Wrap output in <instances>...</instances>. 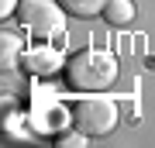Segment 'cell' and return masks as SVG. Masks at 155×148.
Masks as SVG:
<instances>
[{"label": "cell", "mask_w": 155, "mask_h": 148, "mask_svg": "<svg viewBox=\"0 0 155 148\" xmlns=\"http://www.w3.org/2000/svg\"><path fill=\"white\" fill-rule=\"evenodd\" d=\"M117 59L107 48H83L69 55L66 62V83L79 93H104L117 83Z\"/></svg>", "instance_id": "cell-1"}, {"label": "cell", "mask_w": 155, "mask_h": 148, "mask_svg": "<svg viewBox=\"0 0 155 148\" xmlns=\"http://www.w3.org/2000/svg\"><path fill=\"white\" fill-rule=\"evenodd\" d=\"M17 24L24 28V35H31L38 41L59 38L62 28H66V7L55 4V0H21Z\"/></svg>", "instance_id": "cell-2"}, {"label": "cell", "mask_w": 155, "mask_h": 148, "mask_svg": "<svg viewBox=\"0 0 155 148\" xmlns=\"http://www.w3.org/2000/svg\"><path fill=\"white\" fill-rule=\"evenodd\" d=\"M72 127L86 138H104L117 127V104L100 93H86L79 104H72Z\"/></svg>", "instance_id": "cell-3"}, {"label": "cell", "mask_w": 155, "mask_h": 148, "mask_svg": "<svg viewBox=\"0 0 155 148\" xmlns=\"http://www.w3.org/2000/svg\"><path fill=\"white\" fill-rule=\"evenodd\" d=\"M59 52L52 48V45H38V48L24 52V69L31 72V76H52V72L59 69Z\"/></svg>", "instance_id": "cell-4"}, {"label": "cell", "mask_w": 155, "mask_h": 148, "mask_svg": "<svg viewBox=\"0 0 155 148\" xmlns=\"http://www.w3.org/2000/svg\"><path fill=\"white\" fill-rule=\"evenodd\" d=\"M104 21L110 28H124L134 21V0H107L104 7Z\"/></svg>", "instance_id": "cell-5"}, {"label": "cell", "mask_w": 155, "mask_h": 148, "mask_svg": "<svg viewBox=\"0 0 155 148\" xmlns=\"http://www.w3.org/2000/svg\"><path fill=\"white\" fill-rule=\"evenodd\" d=\"M0 45H4V69H14L17 62L24 59V38L17 31H4Z\"/></svg>", "instance_id": "cell-6"}, {"label": "cell", "mask_w": 155, "mask_h": 148, "mask_svg": "<svg viewBox=\"0 0 155 148\" xmlns=\"http://www.w3.org/2000/svg\"><path fill=\"white\" fill-rule=\"evenodd\" d=\"M59 4L66 7V14H72V17H97V14H104L107 0H59Z\"/></svg>", "instance_id": "cell-7"}, {"label": "cell", "mask_w": 155, "mask_h": 148, "mask_svg": "<svg viewBox=\"0 0 155 148\" xmlns=\"http://www.w3.org/2000/svg\"><path fill=\"white\" fill-rule=\"evenodd\" d=\"M17 7H21V0H0V17L17 14Z\"/></svg>", "instance_id": "cell-8"}]
</instances>
